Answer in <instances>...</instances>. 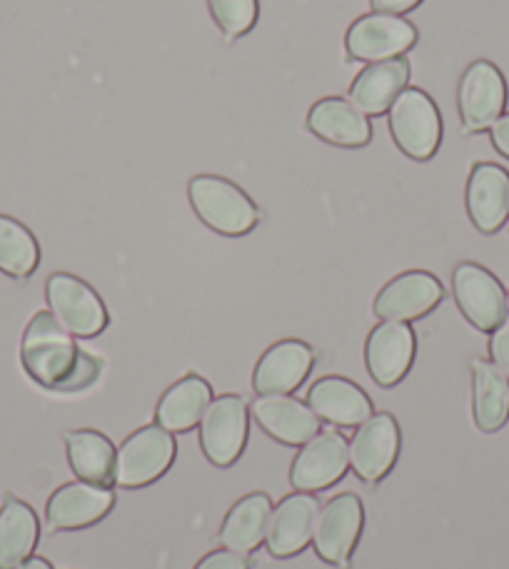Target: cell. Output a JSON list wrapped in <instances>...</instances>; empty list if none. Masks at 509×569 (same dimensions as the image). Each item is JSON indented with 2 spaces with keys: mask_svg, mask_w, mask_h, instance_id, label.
<instances>
[{
  "mask_svg": "<svg viewBox=\"0 0 509 569\" xmlns=\"http://www.w3.org/2000/svg\"><path fill=\"white\" fill-rule=\"evenodd\" d=\"M20 362L38 385L56 392L86 390L103 370L100 358L80 350L53 312H36L28 322L20 342Z\"/></svg>",
  "mask_w": 509,
  "mask_h": 569,
  "instance_id": "cell-1",
  "label": "cell"
},
{
  "mask_svg": "<svg viewBox=\"0 0 509 569\" xmlns=\"http://www.w3.org/2000/svg\"><path fill=\"white\" fill-rule=\"evenodd\" d=\"M190 206L198 212V218L210 230L220 236L238 238L246 236L260 222V210L255 202L230 180L218 176H198L188 186Z\"/></svg>",
  "mask_w": 509,
  "mask_h": 569,
  "instance_id": "cell-2",
  "label": "cell"
},
{
  "mask_svg": "<svg viewBox=\"0 0 509 569\" xmlns=\"http://www.w3.org/2000/svg\"><path fill=\"white\" fill-rule=\"evenodd\" d=\"M387 113L397 148L407 158L427 160L435 156L442 140V118L425 90L405 88Z\"/></svg>",
  "mask_w": 509,
  "mask_h": 569,
  "instance_id": "cell-3",
  "label": "cell"
},
{
  "mask_svg": "<svg viewBox=\"0 0 509 569\" xmlns=\"http://www.w3.org/2000/svg\"><path fill=\"white\" fill-rule=\"evenodd\" d=\"M178 445L172 432L160 425H148L132 432L120 445L116 462V485L138 490L150 482L160 480L176 460Z\"/></svg>",
  "mask_w": 509,
  "mask_h": 569,
  "instance_id": "cell-4",
  "label": "cell"
},
{
  "mask_svg": "<svg viewBox=\"0 0 509 569\" xmlns=\"http://www.w3.org/2000/svg\"><path fill=\"white\" fill-rule=\"evenodd\" d=\"M46 298L53 318L73 338H96L108 328V310L86 280L56 272L46 282Z\"/></svg>",
  "mask_w": 509,
  "mask_h": 569,
  "instance_id": "cell-5",
  "label": "cell"
},
{
  "mask_svg": "<svg viewBox=\"0 0 509 569\" xmlns=\"http://www.w3.org/2000/svg\"><path fill=\"white\" fill-rule=\"evenodd\" d=\"M200 422V445L208 460L216 467L236 465L248 445V402L240 395H220L208 405Z\"/></svg>",
  "mask_w": 509,
  "mask_h": 569,
  "instance_id": "cell-6",
  "label": "cell"
},
{
  "mask_svg": "<svg viewBox=\"0 0 509 569\" xmlns=\"http://www.w3.org/2000/svg\"><path fill=\"white\" fill-rule=\"evenodd\" d=\"M365 525V510L358 495L342 492L320 507L315 520L312 545L322 562L332 567H348L355 547L360 542Z\"/></svg>",
  "mask_w": 509,
  "mask_h": 569,
  "instance_id": "cell-7",
  "label": "cell"
},
{
  "mask_svg": "<svg viewBox=\"0 0 509 569\" xmlns=\"http://www.w3.org/2000/svg\"><path fill=\"white\" fill-rule=\"evenodd\" d=\"M455 300L477 330L495 332L507 322V295L502 282L477 262H460L452 276Z\"/></svg>",
  "mask_w": 509,
  "mask_h": 569,
  "instance_id": "cell-8",
  "label": "cell"
},
{
  "mask_svg": "<svg viewBox=\"0 0 509 569\" xmlns=\"http://www.w3.org/2000/svg\"><path fill=\"white\" fill-rule=\"evenodd\" d=\"M457 100H460L462 130L467 136L492 128L495 120L502 118L507 106V86L500 68L492 66L490 60H477L465 70Z\"/></svg>",
  "mask_w": 509,
  "mask_h": 569,
  "instance_id": "cell-9",
  "label": "cell"
},
{
  "mask_svg": "<svg viewBox=\"0 0 509 569\" xmlns=\"http://www.w3.org/2000/svg\"><path fill=\"white\" fill-rule=\"evenodd\" d=\"M417 43V28L407 23L400 16L370 13L355 20L348 36H345V48L348 56L362 63H380V60L400 58Z\"/></svg>",
  "mask_w": 509,
  "mask_h": 569,
  "instance_id": "cell-10",
  "label": "cell"
},
{
  "mask_svg": "<svg viewBox=\"0 0 509 569\" xmlns=\"http://www.w3.org/2000/svg\"><path fill=\"white\" fill-rule=\"evenodd\" d=\"M350 467V442L345 435L328 430L318 432L302 445L290 470L295 490L318 492L340 482Z\"/></svg>",
  "mask_w": 509,
  "mask_h": 569,
  "instance_id": "cell-11",
  "label": "cell"
},
{
  "mask_svg": "<svg viewBox=\"0 0 509 569\" xmlns=\"http://www.w3.org/2000/svg\"><path fill=\"white\" fill-rule=\"evenodd\" d=\"M116 492L110 487H100L93 482H70L58 487L50 495L46 507L48 530L66 532V530H86L96 525L113 510Z\"/></svg>",
  "mask_w": 509,
  "mask_h": 569,
  "instance_id": "cell-12",
  "label": "cell"
},
{
  "mask_svg": "<svg viewBox=\"0 0 509 569\" xmlns=\"http://www.w3.org/2000/svg\"><path fill=\"white\" fill-rule=\"evenodd\" d=\"M400 455V427L392 415H370L350 442V465L365 482H380Z\"/></svg>",
  "mask_w": 509,
  "mask_h": 569,
  "instance_id": "cell-13",
  "label": "cell"
},
{
  "mask_svg": "<svg viewBox=\"0 0 509 569\" xmlns=\"http://www.w3.org/2000/svg\"><path fill=\"white\" fill-rule=\"evenodd\" d=\"M445 290L430 272L412 270L390 280L375 298V315L385 322L420 320L442 302Z\"/></svg>",
  "mask_w": 509,
  "mask_h": 569,
  "instance_id": "cell-14",
  "label": "cell"
},
{
  "mask_svg": "<svg viewBox=\"0 0 509 569\" xmlns=\"http://www.w3.org/2000/svg\"><path fill=\"white\" fill-rule=\"evenodd\" d=\"M320 502L310 492H295L285 497L272 510L268 535H265L270 555L278 557V560H288V557L300 555L312 542Z\"/></svg>",
  "mask_w": 509,
  "mask_h": 569,
  "instance_id": "cell-15",
  "label": "cell"
},
{
  "mask_svg": "<svg viewBox=\"0 0 509 569\" xmlns=\"http://www.w3.org/2000/svg\"><path fill=\"white\" fill-rule=\"evenodd\" d=\"M315 362V350L302 340H282L265 350L255 365L252 388L260 395H288L298 390Z\"/></svg>",
  "mask_w": 509,
  "mask_h": 569,
  "instance_id": "cell-16",
  "label": "cell"
},
{
  "mask_svg": "<svg viewBox=\"0 0 509 569\" xmlns=\"http://www.w3.org/2000/svg\"><path fill=\"white\" fill-rule=\"evenodd\" d=\"M415 360V332L407 322H382L365 345V362L380 388H395Z\"/></svg>",
  "mask_w": 509,
  "mask_h": 569,
  "instance_id": "cell-17",
  "label": "cell"
},
{
  "mask_svg": "<svg viewBox=\"0 0 509 569\" xmlns=\"http://www.w3.org/2000/svg\"><path fill=\"white\" fill-rule=\"evenodd\" d=\"M467 212L475 228L492 236L509 218V176L495 162H477L467 180Z\"/></svg>",
  "mask_w": 509,
  "mask_h": 569,
  "instance_id": "cell-18",
  "label": "cell"
},
{
  "mask_svg": "<svg viewBox=\"0 0 509 569\" xmlns=\"http://www.w3.org/2000/svg\"><path fill=\"white\" fill-rule=\"evenodd\" d=\"M252 415L265 432L290 447L305 445L322 430L320 418L310 410V405L288 395H262L252 402Z\"/></svg>",
  "mask_w": 509,
  "mask_h": 569,
  "instance_id": "cell-19",
  "label": "cell"
},
{
  "mask_svg": "<svg viewBox=\"0 0 509 569\" xmlns=\"http://www.w3.org/2000/svg\"><path fill=\"white\" fill-rule=\"evenodd\" d=\"M407 80H410V63L402 56L370 63L352 80L350 103L360 113L378 118L392 108L397 96L407 88Z\"/></svg>",
  "mask_w": 509,
  "mask_h": 569,
  "instance_id": "cell-20",
  "label": "cell"
},
{
  "mask_svg": "<svg viewBox=\"0 0 509 569\" xmlns=\"http://www.w3.org/2000/svg\"><path fill=\"white\" fill-rule=\"evenodd\" d=\"M310 410L320 420L338 425V427H360L372 415V400L365 395L360 385H355L345 378H328L318 380L308 392Z\"/></svg>",
  "mask_w": 509,
  "mask_h": 569,
  "instance_id": "cell-21",
  "label": "cell"
},
{
  "mask_svg": "<svg viewBox=\"0 0 509 569\" xmlns=\"http://www.w3.org/2000/svg\"><path fill=\"white\" fill-rule=\"evenodd\" d=\"M308 128L325 142L340 148H362L372 138L370 120L350 100L322 98L308 113Z\"/></svg>",
  "mask_w": 509,
  "mask_h": 569,
  "instance_id": "cell-22",
  "label": "cell"
},
{
  "mask_svg": "<svg viewBox=\"0 0 509 569\" xmlns=\"http://www.w3.org/2000/svg\"><path fill=\"white\" fill-rule=\"evenodd\" d=\"M272 500L265 492L246 495L230 507L226 522L220 527V545L226 550L250 555L258 550L268 535Z\"/></svg>",
  "mask_w": 509,
  "mask_h": 569,
  "instance_id": "cell-23",
  "label": "cell"
},
{
  "mask_svg": "<svg viewBox=\"0 0 509 569\" xmlns=\"http://www.w3.org/2000/svg\"><path fill=\"white\" fill-rule=\"evenodd\" d=\"M210 402L212 390L208 380H202L200 375H186L160 398L156 422L168 432H188L202 420Z\"/></svg>",
  "mask_w": 509,
  "mask_h": 569,
  "instance_id": "cell-24",
  "label": "cell"
},
{
  "mask_svg": "<svg viewBox=\"0 0 509 569\" xmlns=\"http://www.w3.org/2000/svg\"><path fill=\"white\" fill-rule=\"evenodd\" d=\"M68 462L80 480L100 487L116 485V462L118 452L113 442L98 430H73L66 432Z\"/></svg>",
  "mask_w": 509,
  "mask_h": 569,
  "instance_id": "cell-25",
  "label": "cell"
},
{
  "mask_svg": "<svg viewBox=\"0 0 509 569\" xmlns=\"http://www.w3.org/2000/svg\"><path fill=\"white\" fill-rule=\"evenodd\" d=\"M38 537L40 525L33 507L6 495L0 507V569H16L33 557Z\"/></svg>",
  "mask_w": 509,
  "mask_h": 569,
  "instance_id": "cell-26",
  "label": "cell"
},
{
  "mask_svg": "<svg viewBox=\"0 0 509 569\" xmlns=\"http://www.w3.org/2000/svg\"><path fill=\"white\" fill-rule=\"evenodd\" d=\"M472 415L482 432L502 430L509 420V380L495 362L472 360Z\"/></svg>",
  "mask_w": 509,
  "mask_h": 569,
  "instance_id": "cell-27",
  "label": "cell"
},
{
  "mask_svg": "<svg viewBox=\"0 0 509 569\" xmlns=\"http://www.w3.org/2000/svg\"><path fill=\"white\" fill-rule=\"evenodd\" d=\"M40 262V248L23 222L0 216V272L10 278H30Z\"/></svg>",
  "mask_w": 509,
  "mask_h": 569,
  "instance_id": "cell-28",
  "label": "cell"
},
{
  "mask_svg": "<svg viewBox=\"0 0 509 569\" xmlns=\"http://www.w3.org/2000/svg\"><path fill=\"white\" fill-rule=\"evenodd\" d=\"M208 6L228 40L246 36L258 20V0H208Z\"/></svg>",
  "mask_w": 509,
  "mask_h": 569,
  "instance_id": "cell-29",
  "label": "cell"
},
{
  "mask_svg": "<svg viewBox=\"0 0 509 569\" xmlns=\"http://www.w3.org/2000/svg\"><path fill=\"white\" fill-rule=\"evenodd\" d=\"M196 569H250L246 555L232 550H212L196 565Z\"/></svg>",
  "mask_w": 509,
  "mask_h": 569,
  "instance_id": "cell-30",
  "label": "cell"
},
{
  "mask_svg": "<svg viewBox=\"0 0 509 569\" xmlns=\"http://www.w3.org/2000/svg\"><path fill=\"white\" fill-rule=\"evenodd\" d=\"M490 355H492V362L497 365V370H500L509 380V322L500 325V328L492 332Z\"/></svg>",
  "mask_w": 509,
  "mask_h": 569,
  "instance_id": "cell-31",
  "label": "cell"
},
{
  "mask_svg": "<svg viewBox=\"0 0 509 569\" xmlns=\"http://www.w3.org/2000/svg\"><path fill=\"white\" fill-rule=\"evenodd\" d=\"M422 0H370L375 13H387V16H402L410 13Z\"/></svg>",
  "mask_w": 509,
  "mask_h": 569,
  "instance_id": "cell-32",
  "label": "cell"
},
{
  "mask_svg": "<svg viewBox=\"0 0 509 569\" xmlns=\"http://www.w3.org/2000/svg\"><path fill=\"white\" fill-rule=\"evenodd\" d=\"M490 138L497 152H502L505 158H509V113L502 116L500 120H495V126L490 128Z\"/></svg>",
  "mask_w": 509,
  "mask_h": 569,
  "instance_id": "cell-33",
  "label": "cell"
},
{
  "mask_svg": "<svg viewBox=\"0 0 509 569\" xmlns=\"http://www.w3.org/2000/svg\"><path fill=\"white\" fill-rule=\"evenodd\" d=\"M16 569H53V565L43 560V557H28V560L23 565H18Z\"/></svg>",
  "mask_w": 509,
  "mask_h": 569,
  "instance_id": "cell-34",
  "label": "cell"
},
{
  "mask_svg": "<svg viewBox=\"0 0 509 569\" xmlns=\"http://www.w3.org/2000/svg\"><path fill=\"white\" fill-rule=\"evenodd\" d=\"M507 310H509V292H507Z\"/></svg>",
  "mask_w": 509,
  "mask_h": 569,
  "instance_id": "cell-35",
  "label": "cell"
}]
</instances>
